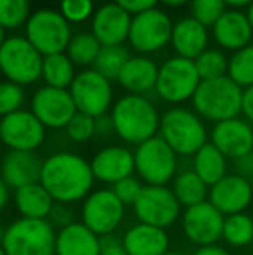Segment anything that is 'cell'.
<instances>
[{"label": "cell", "mask_w": 253, "mask_h": 255, "mask_svg": "<svg viewBox=\"0 0 253 255\" xmlns=\"http://www.w3.org/2000/svg\"><path fill=\"white\" fill-rule=\"evenodd\" d=\"M142 188H144V184H142L141 179L130 175V177H127V179H123V181L113 184L111 189L116 195V198H118L120 202L127 207V205H134L135 202H137Z\"/></svg>", "instance_id": "cell-41"}, {"label": "cell", "mask_w": 253, "mask_h": 255, "mask_svg": "<svg viewBox=\"0 0 253 255\" xmlns=\"http://www.w3.org/2000/svg\"><path fill=\"white\" fill-rule=\"evenodd\" d=\"M132 16L123 10L118 3L108 2L97 7L90 19V31L101 42L102 47L106 45H123L128 40Z\"/></svg>", "instance_id": "cell-19"}, {"label": "cell", "mask_w": 253, "mask_h": 255, "mask_svg": "<svg viewBox=\"0 0 253 255\" xmlns=\"http://www.w3.org/2000/svg\"><path fill=\"white\" fill-rule=\"evenodd\" d=\"M160 3L167 7H182L186 3H191V0H160Z\"/></svg>", "instance_id": "cell-49"}, {"label": "cell", "mask_w": 253, "mask_h": 255, "mask_svg": "<svg viewBox=\"0 0 253 255\" xmlns=\"http://www.w3.org/2000/svg\"><path fill=\"white\" fill-rule=\"evenodd\" d=\"M5 40H7V30L0 24V47L5 44Z\"/></svg>", "instance_id": "cell-50"}, {"label": "cell", "mask_w": 253, "mask_h": 255, "mask_svg": "<svg viewBox=\"0 0 253 255\" xmlns=\"http://www.w3.org/2000/svg\"><path fill=\"white\" fill-rule=\"evenodd\" d=\"M165 255H186V254H180V252H167Z\"/></svg>", "instance_id": "cell-52"}, {"label": "cell", "mask_w": 253, "mask_h": 255, "mask_svg": "<svg viewBox=\"0 0 253 255\" xmlns=\"http://www.w3.org/2000/svg\"><path fill=\"white\" fill-rule=\"evenodd\" d=\"M113 2L118 3L130 16H135V14L155 9L156 3H160V0H113Z\"/></svg>", "instance_id": "cell-42"}, {"label": "cell", "mask_w": 253, "mask_h": 255, "mask_svg": "<svg viewBox=\"0 0 253 255\" xmlns=\"http://www.w3.org/2000/svg\"><path fill=\"white\" fill-rule=\"evenodd\" d=\"M9 200H10V188L0 177V212L9 205Z\"/></svg>", "instance_id": "cell-47"}, {"label": "cell", "mask_w": 253, "mask_h": 255, "mask_svg": "<svg viewBox=\"0 0 253 255\" xmlns=\"http://www.w3.org/2000/svg\"><path fill=\"white\" fill-rule=\"evenodd\" d=\"M173 23L165 10L155 9L132 16L128 45L137 54L151 56L170 44Z\"/></svg>", "instance_id": "cell-11"}, {"label": "cell", "mask_w": 253, "mask_h": 255, "mask_svg": "<svg viewBox=\"0 0 253 255\" xmlns=\"http://www.w3.org/2000/svg\"><path fill=\"white\" fill-rule=\"evenodd\" d=\"M224 215L206 200L203 203L187 207L180 215L182 233L187 242L196 247L215 245L222 240Z\"/></svg>", "instance_id": "cell-16"}, {"label": "cell", "mask_w": 253, "mask_h": 255, "mask_svg": "<svg viewBox=\"0 0 253 255\" xmlns=\"http://www.w3.org/2000/svg\"><path fill=\"white\" fill-rule=\"evenodd\" d=\"M208 28L203 26L194 17L187 16L173 23L170 45L175 51V56L194 61L199 54L208 49Z\"/></svg>", "instance_id": "cell-24"}, {"label": "cell", "mask_w": 253, "mask_h": 255, "mask_svg": "<svg viewBox=\"0 0 253 255\" xmlns=\"http://www.w3.org/2000/svg\"><path fill=\"white\" fill-rule=\"evenodd\" d=\"M192 170L203 179L206 186H213L229 174V160L212 142H206L201 149L192 154Z\"/></svg>", "instance_id": "cell-28"}, {"label": "cell", "mask_w": 253, "mask_h": 255, "mask_svg": "<svg viewBox=\"0 0 253 255\" xmlns=\"http://www.w3.org/2000/svg\"><path fill=\"white\" fill-rule=\"evenodd\" d=\"M160 118L156 106L146 96L123 94L109 111L111 128L123 142L139 146L158 135Z\"/></svg>", "instance_id": "cell-2"}, {"label": "cell", "mask_w": 253, "mask_h": 255, "mask_svg": "<svg viewBox=\"0 0 253 255\" xmlns=\"http://www.w3.org/2000/svg\"><path fill=\"white\" fill-rule=\"evenodd\" d=\"M191 255H231V252L226 249V247L215 243V245L198 247V249H196Z\"/></svg>", "instance_id": "cell-46"}, {"label": "cell", "mask_w": 253, "mask_h": 255, "mask_svg": "<svg viewBox=\"0 0 253 255\" xmlns=\"http://www.w3.org/2000/svg\"><path fill=\"white\" fill-rule=\"evenodd\" d=\"M47 128L30 110H19L0 118V142L9 151H37L45 141Z\"/></svg>", "instance_id": "cell-14"}, {"label": "cell", "mask_w": 253, "mask_h": 255, "mask_svg": "<svg viewBox=\"0 0 253 255\" xmlns=\"http://www.w3.org/2000/svg\"><path fill=\"white\" fill-rule=\"evenodd\" d=\"M101 238L82 222H70L58 231L54 255H99Z\"/></svg>", "instance_id": "cell-26"}, {"label": "cell", "mask_w": 253, "mask_h": 255, "mask_svg": "<svg viewBox=\"0 0 253 255\" xmlns=\"http://www.w3.org/2000/svg\"><path fill=\"white\" fill-rule=\"evenodd\" d=\"M210 142L227 160L236 161L253 153V125L241 117L213 124Z\"/></svg>", "instance_id": "cell-17"}, {"label": "cell", "mask_w": 253, "mask_h": 255, "mask_svg": "<svg viewBox=\"0 0 253 255\" xmlns=\"http://www.w3.org/2000/svg\"><path fill=\"white\" fill-rule=\"evenodd\" d=\"M75 64L66 56V52L52 54V56L44 57V66H42V80L45 85L56 89H70L73 84L77 71Z\"/></svg>", "instance_id": "cell-30"}, {"label": "cell", "mask_w": 253, "mask_h": 255, "mask_svg": "<svg viewBox=\"0 0 253 255\" xmlns=\"http://www.w3.org/2000/svg\"><path fill=\"white\" fill-rule=\"evenodd\" d=\"M128 57H130V54H128L125 45H106L101 49L92 68L104 78H108L109 82L118 80L120 71L125 66Z\"/></svg>", "instance_id": "cell-33"}, {"label": "cell", "mask_w": 253, "mask_h": 255, "mask_svg": "<svg viewBox=\"0 0 253 255\" xmlns=\"http://www.w3.org/2000/svg\"><path fill=\"white\" fill-rule=\"evenodd\" d=\"M14 205L21 217L49 219L52 215L56 202L40 182H35L14 191Z\"/></svg>", "instance_id": "cell-27"}, {"label": "cell", "mask_w": 253, "mask_h": 255, "mask_svg": "<svg viewBox=\"0 0 253 255\" xmlns=\"http://www.w3.org/2000/svg\"><path fill=\"white\" fill-rule=\"evenodd\" d=\"M199 84L201 78L194 61L172 56L160 64L155 92L162 101L172 106H180L186 101H191Z\"/></svg>", "instance_id": "cell-8"}, {"label": "cell", "mask_w": 253, "mask_h": 255, "mask_svg": "<svg viewBox=\"0 0 253 255\" xmlns=\"http://www.w3.org/2000/svg\"><path fill=\"white\" fill-rule=\"evenodd\" d=\"M80 219L99 238L111 236L125 219V205L116 198L113 189H95L82 203Z\"/></svg>", "instance_id": "cell-12"}, {"label": "cell", "mask_w": 253, "mask_h": 255, "mask_svg": "<svg viewBox=\"0 0 253 255\" xmlns=\"http://www.w3.org/2000/svg\"><path fill=\"white\" fill-rule=\"evenodd\" d=\"M132 207L139 222L162 229L173 226L182 215V205L179 203L172 188L169 186L144 184L137 202Z\"/></svg>", "instance_id": "cell-13"}, {"label": "cell", "mask_w": 253, "mask_h": 255, "mask_svg": "<svg viewBox=\"0 0 253 255\" xmlns=\"http://www.w3.org/2000/svg\"><path fill=\"white\" fill-rule=\"evenodd\" d=\"M59 12L70 24H82L92 19L95 5L94 0H61Z\"/></svg>", "instance_id": "cell-39"}, {"label": "cell", "mask_w": 253, "mask_h": 255, "mask_svg": "<svg viewBox=\"0 0 253 255\" xmlns=\"http://www.w3.org/2000/svg\"><path fill=\"white\" fill-rule=\"evenodd\" d=\"M241 115L247 122L253 125V85L243 89V104H241Z\"/></svg>", "instance_id": "cell-45"}, {"label": "cell", "mask_w": 253, "mask_h": 255, "mask_svg": "<svg viewBox=\"0 0 253 255\" xmlns=\"http://www.w3.org/2000/svg\"><path fill=\"white\" fill-rule=\"evenodd\" d=\"M44 56L26 40L24 35L7 37L0 47V75L5 80L26 87L42 78Z\"/></svg>", "instance_id": "cell-6"}, {"label": "cell", "mask_w": 253, "mask_h": 255, "mask_svg": "<svg viewBox=\"0 0 253 255\" xmlns=\"http://www.w3.org/2000/svg\"><path fill=\"white\" fill-rule=\"evenodd\" d=\"M252 255H253V254H252Z\"/></svg>", "instance_id": "cell-54"}, {"label": "cell", "mask_w": 253, "mask_h": 255, "mask_svg": "<svg viewBox=\"0 0 253 255\" xmlns=\"http://www.w3.org/2000/svg\"><path fill=\"white\" fill-rule=\"evenodd\" d=\"M94 182L90 161L77 153L58 151L42 161L40 184L59 205L85 200L92 193Z\"/></svg>", "instance_id": "cell-1"}, {"label": "cell", "mask_w": 253, "mask_h": 255, "mask_svg": "<svg viewBox=\"0 0 253 255\" xmlns=\"http://www.w3.org/2000/svg\"><path fill=\"white\" fill-rule=\"evenodd\" d=\"M135 174L146 186H167L179 170V156L160 135L135 146Z\"/></svg>", "instance_id": "cell-7"}, {"label": "cell", "mask_w": 253, "mask_h": 255, "mask_svg": "<svg viewBox=\"0 0 253 255\" xmlns=\"http://www.w3.org/2000/svg\"><path fill=\"white\" fill-rule=\"evenodd\" d=\"M24 89L21 85L9 80L0 82V118L23 110L24 104Z\"/></svg>", "instance_id": "cell-40"}, {"label": "cell", "mask_w": 253, "mask_h": 255, "mask_svg": "<svg viewBox=\"0 0 253 255\" xmlns=\"http://www.w3.org/2000/svg\"><path fill=\"white\" fill-rule=\"evenodd\" d=\"M247 17H248V21H250V26L253 30V3L250 7H247Z\"/></svg>", "instance_id": "cell-51"}, {"label": "cell", "mask_w": 253, "mask_h": 255, "mask_svg": "<svg viewBox=\"0 0 253 255\" xmlns=\"http://www.w3.org/2000/svg\"><path fill=\"white\" fill-rule=\"evenodd\" d=\"M192 110L206 122L219 124L241 115L243 89L229 77L201 80L191 99Z\"/></svg>", "instance_id": "cell-4"}, {"label": "cell", "mask_w": 253, "mask_h": 255, "mask_svg": "<svg viewBox=\"0 0 253 255\" xmlns=\"http://www.w3.org/2000/svg\"><path fill=\"white\" fill-rule=\"evenodd\" d=\"M196 70L201 80H213L227 75L229 57L224 54L222 49H206L194 59Z\"/></svg>", "instance_id": "cell-35"}, {"label": "cell", "mask_w": 253, "mask_h": 255, "mask_svg": "<svg viewBox=\"0 0 253 255\" xmlns=\"http://www.w3.org/2000/svg\"><path fill=\"white\" fill-rule=\"evenodd\" d=\"M102 45L92 31H78L73 33L70 44L66 49V56L71 59L75 66H80L82 70L92 68L101 52Z\"/></svg>", "instance_id": "cell-31"}, {"label": "cell", "mask_w": 253, "mask_h": 255, "mask_svg": "<svg viewBox=\"0 0 253 255\" xmlns=\"http://www.w3.org/2000/svg\"><path fill=\"white\" fill-rule=\"evenodd\" d=\"M227 77L238 84L241 89H248L253 85V44L243 47L241 51L233 52L229 57Z\"/></svg>", "instance_id": "cell-34"}, {"label": "cell", "mask_w": 253, "mask_h": 255, "mask_svg": "<svg viewBox=\"0 0 253 255\" xmlns=\"http://www.w3.org/2000/svg\"><path fill=\"white\" fill-rule=\"evenodd\" d=\"M208 202L224 217L247 212L253 203V182L234 172H229L226 177L210 186Z\"/></svg>", "instance_id": "cell-18"}, {"label": "cell", "mask_w": 253, "mask_h": 255, "mask_svg": "<svg viewBox=\"0 0 253 255\" xmlns=\"http://www.w3.org/2000/svg\"><path fill=\"white\" fill-rule=\"evenodd\" d=\"M30 111L40 120L45 128L59 130V128H66L70 120L77 115V106L68 89L44 85L31 96Z\"/></svg>", "instance_id": "cell-15"}, {"label": "cell", "mask_w": 253, "mask_h": 255, "mask_svg": "<svg viewBox=\"0 0 253 255\" xmlns=\"http://www.w3.org/2000/svg\"><path fill=\"white\" fill-rule=\"evenodd\" d=\"M90 168L95 181L113 186L135 174L134 151L120 144L106 146L92 156Z\"/></svg>", "instance_id": "cell-20"}, {"label": "cell", "mask_w": 253, "mask_h": 255, "mask_svg": "<svg viewBox=\"0 0 253 255\" xmlns=\"http://www.w3.org/2000/svg\"><path fill=\"white\" fill-rule=\"evenodd\" d=\"M208 186L203 179L196 174L192 168L177 172L172 181V191L182 207H192V205L203 203L208 200Z\"/></svg>", "instance_id": "cell-29"}, {"label": "cell", "mask_w": 253, "mask_h": 255, "mask_svg": "<svg viewBox=\"0 0 253 255\" xmlns=\"http://www.w3.org/2000/svg\"><path fill=\"white\" fill-rule=\"evenodd\" d=\"M191 17L206 28H212L220 16L227 10L224 0H191Z\"/></svg>", "instance_id": "cell-38"}, {"label": "cell", "mask_w": 253, "mask_h": 255, "mask_svg": "<svg viewBox=\"0 0 253 255\" xmlns=\"http://www.w3.org/2000/svg\"><path fill=\"white\" fill-rule=\"evenodd\" d=\"M56 236L49 219L19 217L3 229L0 245L5 255H54Z\"/></svg>", "instance_id": "cell-5"}, {"label": "cell", "mask_w": 253, "mask_h": 255, "mask_svg": "<svg viewBox=\"0 0 253 255\" xmlns=\"http://www.w3.org/2000/svg\"><path fill=\"white\" fill-rule=\"evenodd\" d=\"M24 37L42 56L66 52L71 37V24L59 10L38 9L33 10L24 24Z\"/></svg>", "instance_id": "cell-9"}, {"label": "cell", "mask_w": 253, "mask_h": 255, "mask_svg": "<svg viewBox=\"0 0 253 255\" xmlns=\"http://www.w3.org/2000/svg\"><path fill=\"white\" fill-rule=\"evenodd\" d=\"M234 174L241 175V177L248 179L253 182V153L247 154V156L240 158V160L234 161Z\"/></svg>", "instance_id": "cell-44"}, {"label": "cell", "mask_w": 253, "mask_h": 255, "mask_svg": "<svg viewBox=\"0 0 253 255\" xmlns=\"http://www.w3.org/2000/svg\"><path fill=\"white\" fill-rule=\"evenodd\" d=\"M42 160L33 151H7L0 161V177L10 189L40 182Z\"/></svg>", "instance_id": "cell-22"}, {"label": "cell", "mask_w": 253, "mask_h": 255, "mask_svg": "<svg viewBox=\"0 0 253 255\" xmlns=\"http://www.w3.org/2000/svg\"><path fill=\"white\" fill-rule=\"evenodd\" d=\"M226 2L227 7H231V9H243V7H250L253 3V0H224Z\"/></svg>", "instance_id": "cell-48"}, {"label": "cell", "mask_w": 253, "mask_h": 255, "mask_svg": "<svg viewBox=\"0 0 253 255\" xmlns=\"http://www.w3.org/2000/svg\"><path fill=\"white\" fill-rule=\"evenodd\" d=\"M68 91L73 98L77 111L90 115L97 120L104 118L115 104L111 82L97 73L94 68H85L78 71Z\"/></svg>", "instance_id": "cell-10"}, {"label": "cell", "mask_w": 253, "mask_h": 255, "mask_svg": "<svg viewBox=\"0 0 253 255\" xmlns=\"http://www.w3.org/2000/svg\"><path fill=\"white\" fill-rule=\"evenodd\" d=\"M122 243L128 255H165L170 252V236L167 229L142 222L127 229Z\"/></svg>", "instance_id": "cell-25"}, {"label": "cell", "mask_w": 253, "mask_h": 255, "mask_svg": "<svg viewBox=\"0 0 253 255\" xmlns=\"http://www.w3.org/2000/svg\"><path fill=\"white\" fill-rule=\"evenodd\" d=\"M64 130H66L68 137L73 142L84 144V142H88L97 134V118L77 111V115L71 118Z\"/></svg>", "instance_id": "cell-37"}, {"label": "cell", "mask_w": 253, "mask_h": 255, "mask_svg": "<svg viewBox=\"0 0 253 255\" xmlns=\"http://www.w3.org/2000/svg\"><path fill=\"white\" fill-rule=\"evenodd\" d=\"M158 68L160 64L151 59V56L135 54L127 59L116 82L125 89L127 94L146 96L148 92L155 91L156 80H158Z\"/></svg>", "instance_id": "cell-23"}, {"label": "cell", "mask_w": 253, "mask_h": 255, "mask_svg": "<svg viewBox=\"0 0 253 255\" xmlns=\"http://www.w3.org/2000/svg\"><path fill=\"white\" fill-rule=\"evenodd\" d=\"M222 240L234 249H245L253 243V217L247 212L227 215L224 219Z\"/></svg>", "instance_id": "cell-32"}, {"label": "cell", "mask_w": 253, "mask_h": 255, "mask_svg": "<svg viewBox=\"0 0 253 255\" xmlns=\"http://www.w3.org/2000/svg\"><path fill=\"white\" fill-rule=\"evenodd\" d=\"M158 135L177 153V156L191 158L210 139L205 120L194 110L184 106H172L162 115Z\"/></svg>", "instance_id": "cell-3"}, {"label": "cell", "mask_w": 253, "mask_h": 255, "mask_svg": "<svg viewBox=\"0 0 253 255\" xmlns=\"http://www.w3.org/2000/svg\"><path fill=\"white\" fill-rule=\"evenodd\" d=\"M0 255H5V252H3V249H2V245H0Z\"/></svg>", "instance_id": "cell-53"}, {"label": "cell", "mask_w": 253, "mask_h": 255, "mask_svg": "<svg viewBox=\"0 0 253 255\" xmlns=\"http://www.w3.org/2000/svg\"><path fill=\"white\" fill-rule=\"evenodd\" d=\"M30 16V0H0V24L7 31L24 26Z\"/></svg>", "instance_id": "cell-36"}, {"label": "cell", "mask_w": 253, "mask_h": 255, "mask_svg": "<svg viewBox=\"0 0 253 255\" xmlns=\"http://www.w3.org/2000/svg\"><path fill=\"white\" fill-rule=\"evenodd\" d=\"M99 255H128L122 240L113 238V236H104L101 238V250Z\"/></svg>", "instance_id": "cell-43"}, {"label": "cell", "mask_w": 253, "mask_h": 255, "mask_svg": "<svg viewBox=\"0 0 253 255\" xmlns=\"http://www.w3.org/2000/svg\"><path fill=\"white\" fill-rule=\"evenodd\" d=\"M212 37L224 51L236 52L250 45L253 30L247 12L238 9H227L212 26Z\"/></svg>", "instance_id": "cell-21"}]
</instances>
